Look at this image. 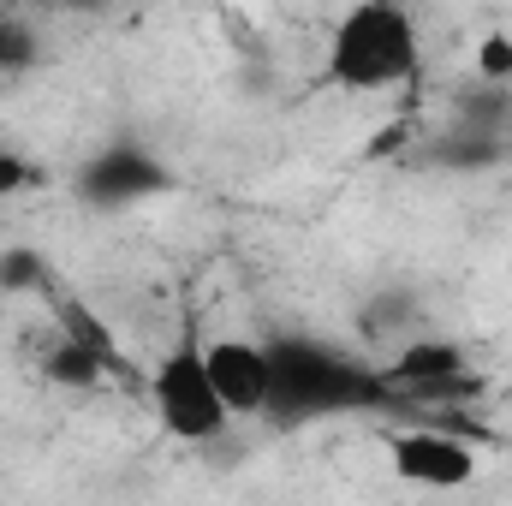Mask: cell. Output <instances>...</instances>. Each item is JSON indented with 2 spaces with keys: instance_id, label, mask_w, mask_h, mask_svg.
<instances>
[{
  "instance_id": "cell-1",
  "label": "cell",
  "mask_w": 512,
  "mask_h": 506,
  "mask_svg": "<svg viewBox=\"0 0 512 506\" xmlns=\"http://www.w3.org/2000/svg\"><path fill=\"white\" fill-rule=\"evenodd\" d=\"M417 60H423V36H417V18L405 6H387V0H364L352 6L334 36H328V60H322V78L328 90L340 96H382L417 78Z\"/></svg>"
},
{
  "instance_id": "cell-2",
  "label": "cell",
  "mask_w": 512,
  "mask_h": 506,
  "mask_svg": "<svg viewBox=\"0 0 512 506\" xmlns=\"http://www.w3.org/2000/svg\"><path fill=\"white\" fill-rule=\"evenodd\" d=\"M203 340L209 334H197L191 322L173 334V346L155 358V370H149V411H155V423L173 435V441H185V447H209V441H221L227 429H233V417H227V405H221V393H215V381H209V358H203Z\"/></svg>"
},
{
  "instance_id": "cell-3",
  "label": "cell",
  "mask_w": 512,
  "mask_h": 506,
  "mask_svg": "<svg viewBox=\"0 0 512 506\" xmlns=\"http://www.w3.org/2000/svg\"><path fill=\"white\" fill-rule=\"evenodd\" d=\"M382 381L405 399H459V393H483V370L471 364V352L453 334H411L399 340V352L382 364Z\"/></svg>"
},
{
  "instance_id": "cell-4",
  "label": "cell",
  "mask_w": 512,
  "mask_h": 506,
  "mask_svg": "<svg viewBox=\"0 0 512 506\" xmlns=\"http://www.w3.org/2000/svg\"><path fill=\"white\" fill-rule=\"evenodd\" d=\"M387 465L405 489H423V495H459L477 483V447L465 435H447V429H393L387 435Z\"/></svg>"
},
{
  "instance_id": "cell-5",
  "label": "cell",
  "mask_w": 512,
  "mask_h": 506,
  "mask_svg": "<svg viewBox=\"0 0 512 506\" xmlns=\"http://www.w3.org/2000/svg\"><path fill=\"white\" fill-rule=\"evenodd\" d=\"M203 358H209V381L227 405V417H262L274 399H280V358L262 346V340H245V334H215L203 340Z\"/></svg>"
},
{
  "instance_id": "cell-6",
  "label": "cell",
  "mask_w": 512,
  "mask_h": 506,
  "mask_svg": "<svg viewBox=\"0 0 512 506\" xmlns=\"http://www.w3.org/2000/svg\"><path fill=\"white\" fill-rule=\"evenodd\" d=\"M36 60H42V36H36V24L18 18V12H0V78L30 72Z\"/></svg>"
},
{
  "instance_id": "cell-7",
  "label": "cell",
  "mask_w": 512,
  "mask_h": 506,
  "mask_svg": "<svg viewBox=\"0 0 512 506\" xmlns=\"http://www.w3.org/2000/svg\"><path fill=\"white\" fill-rule=\"evenodd\" d=\"M471 66H477V84H489V90H507V84H512V36H507V30H489V36L477 42Z\"/></svg>"
},
{
  "instance_id": "cell-8",
  "label": "cell",
  "mask_w": 512,
  "mask_h": 506,
  "mask_svg": "<svg viewBox=\"0 0 512 506\" xmlns=\"http://www.w3.org/2000/svg\"><path fill=\"white\" fill-rule=\"evenodd\" d=\"M42 185H48V167L30 161L24 149L0 143V197H24V191H42Z\"/></svg>"
}]
</instances>
